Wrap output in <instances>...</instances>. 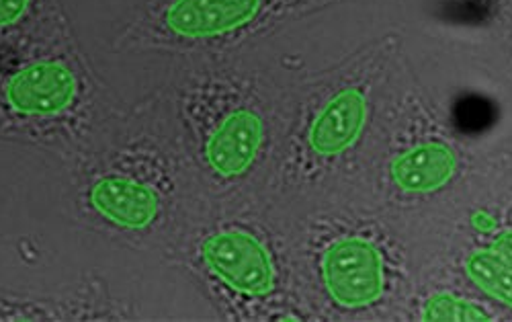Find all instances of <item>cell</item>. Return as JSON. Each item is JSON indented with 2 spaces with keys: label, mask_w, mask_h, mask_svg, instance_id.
Returning <instances> with one entry per match:
<instances>
[{
  "label": "cell",
  "mask_w": 512,
  "mask_h": 322,
  "mask_svg": "<svg viewBox=\"0 0 512 322\" xmlns=\"http://www.w3.org/2000/svg\"><path fill=\"white\" fill-rule=\"evenodd\" d=\"M209 197L158 91L123 107L68 167V218L105 243L166 253Z\"/></svg>",
  "instance_id": "obj_1"
},
{
  "label": "cell",
  "mask_w": 512,
  "mask_h": 322,
  "mask_svg": "<svg viewBox=\"0 0 512 322\" xmlns=\"http://www.w3.org/2000/svg\"><path fill=\"white\" fill-rule=\"evenodd\" d=\"M177 60L156 91L207 197L263 199L287 136L291 89L240 52Z\"/></svg>",
  "instance_id": "obj_2"
},
{
  "label": "cell",
  "mask_w": 512,
  "mask_h": 322,
  "mask_svg": "<svg viewBox=\"0 0 512 322\" xmlns=\"http://www.w3.org/2000/svg\"><path fill=\"white\" fill-rule=\"evenodd\" d=\"M123 107L66 13L0 48V142L50 154L68 169Z\"/></svg>",
  "instance_id": "obj_3"
},
{
  "label": "cell",
  "mask_w": 512,
  "mask_h": 322,
  "mask_svg": "<svg viewBox=\"0 0 512 322\" xmlns=\"http://www.w3.org/2000/svg\"><path fill=\"white\" fill-rule=\"evenodd\" d=\"M261 204L209 201L160 259L185 271L224 318H308L289 238L265 218Z\"/></svg>",
  "instance_id": "obj_4"
},
{
  "label": "cell",
  "mask_w": 512,
  "mask_h": 322,
  "mask_svg": "<svg viewBox=\"0 0 512 322\" xmlns=\"http://www.w3.org/2000/svg\"><path fill=\"white\" fill-rule=\"evenodd\" d=\"M396 52L398 37L386 35L291 89L289 128L265 197H304L343 171L375 122Z\"/></svg>",
  "instance_id": "obj_5"
},
{
  "label": "cell",
  "mask_w": 512,
  "mask_h": 322,
  "mask_svg": "<svg viewBox=\"0 0 512 322\" xmlns=\"http://www.w3.org/2000/svg\"><path fill=\"white\" fill-rule=\"evenodd\" d=\"M340 0H144L111 42L115 54L173 58L240 52Z\"/></svg>",
  "instance_id": "obj_6"
},
{
  "label": "cell",
  "mask_w": 512,
  "mask_h": 322,
  "mask_svg": "<svg viewBox=\"0 0 512 322\" xmlns=\"http://www.w3.org/2000/svg\"><path fill=\"white\" fill-rule=\"evenodd\" d=\"M293 271L302 300L334 312L379 310L398 286V259L377 228L316 218L289 238Z\"/></svg>",
  "instance_id": "obj_7"
},
{
  "label": "cell",
  "mask_w": 512,
  "mask_h": 322,
  "mask_svg": "<svg viewBox=\"0 0 512 322\" xmlns=\"http://www.w3.org/2000/svg\"><path fill=\"white\" fill-rule=\"evenodd\" d=\"M390 134L383 175L400 199L433 197L463 169V148L420 103L402 105Z\"/></svg>",
  "instance_id": "obj_8"
},
{
  "label": "cell",
  "mask_w": 512,
  "mask_h": 322,
  "mask_svg": "<svg viewBox=\"0 0 512 322\" xmlns=\"http://www.w3.org/2000/svg\"><path fill=\"white\" fill-rule=\"evenodd\" d=\"M138 308L117 298L107 279L82 277L60 292H11L0 288V322H127Z\"/></svg>",
  "instance_id": "obj_9"
},
{
  "label": "cell",
  "mask_w": 512,
  "mask_h": 322,
  "mask_svg": "<svg viewBox=\"0 0 512 322\" xmlns=\"http://www.w3.org/2000/svg\"><path fill=\"white\" fill-rule=\"evenodd\" d=\"M64 13L62 0H0V48L19 42Z\"/></svg>",
  "instance_id": "obj_10"
},
{
  "label": "cell",
  "mask_w": 512,
  "mask_h": 322,
  "mask_svg": "<svg viewBox=\"0 0 512 322\" xmlns=\"http://www.w3.org/2000/svg\"><path fill=\"white\" fill-rule=\"evenodd\" d=\"M465 273L488 296L512 308V263L490 247L474 249L463 261Z\"/></svg>",
  "instance_id": "obj_11"
},
{
  "label": "cell",
  "mask_w": 512,
  "mask_h": 322,
  "mask_svg": "<svg viewBox=\"0 0 512 322\" xmlns=\"http://www.w3.org/2000/svg\"><path fill=\"white\" fill-rule=\"evenodd\" d=\"M424 320H492L488 310L467 298L453 294H435L422 306Z\"/></svg>",
  "instance_id": "obj_12"
},
{
  "label": "cell",
  "mask_w": 512,
  "mask_h": 322,
  "mask_svg": "<svg viewBox=\"0 0 512 322\" xmlns=\"http://www.w3.org/2000/svg\"><path fill=\"white\" fill-rule=\"evenodd\" d=\"M492 249L512 263V228H504L496 234Z\"/></svg>",
  "instance_id": "obj_13"
}]
</instances>
